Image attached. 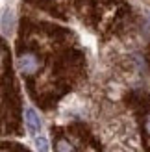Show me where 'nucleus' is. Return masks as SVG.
I'll use <instances>...</instances> for the list:
<instances>
[{"label": "nucleus", "mask_w": 150, "mask_h": 152, "mask_svg": "<svg viewBox=\"0 0 150 152\" xmlns=\"http://www.w3.org/2000/svg\"><path fill=\"white\" fill-rule=\"evenodd\" d=\"M19 69L22 74H33L39 71V58H37L35 54H32V52H26V54H22L19 58Z\"/></svg>", "instance_id": "nucleus-1"}, {"label": "nucleus", "mask_w": 150, "mask_h": 152, "mask_svg": "<svg viewBox=\"0 0 150 152\" xmlns=\"http://www.w3.org/2000/svg\"><path fill=\"white\" fill-rule=\"evenodd\" d=\"M24 121H26V126H28L30 134L37 135L41 132V119H39V115H37V111L33 108H28L24 111Z\"/></svg>", "instance_id": "nucleus-2"}, {"label": "nucleus", "mask_w": 150, "mask_h": 152, "mask_svg": "<svg viewBox=\"0 0 150 152\" xmlns=\"http://www.w3.org/2000/svg\"><path fill=\"white\" fill-rule=\"evenodd\" d=\"M35 148L37 152H48V141L44 135H35Z\"/></svg>", "instance_id": "nucleus-3"}, {"label": "nucleus", "mask_w": 150, "mask_h": 152, "mask_svg": "<svg viewBox=\"0 0 150 152\" xmlns=\"http://www.w3.org/2000/svg\"><path fill=\"white\" fill-rule=\"evenodd\" d=\"M56 150H58V152H76V150H74V147L71 145L69 141H65V139H59V141H58Z\"/></svg>", "instance_id": "nucleus-4"}, {"label": "nucleus", "mask_w": 150, "mask_h": 152, "mask_svg": "<svg viewBox=\"0 0 150 152\" xmlns=\"http://www.w3.org/2000/svg\"><path fill=\"white\" fill-rule=\"evenodd\" d=\"M11 13L9 11H6L4 13V19H2V32L4 34H7V32H9V30H11Z\"/></svg>", "instance_id": "nucleus-5"}, {"label": "nucleus", "mask_w": 150, "mask_h": 152, "mask_svg": "<svg viewBox=\"0 0 150 152\" xmlns=\"http://www.w3.org/2000/svg\"><path fill=\"white\" fill-rule=\"evenodd\" d=\"M146 132H148V134H150V117H148V119H146Z\"/></svg>", "instance_id": "nucleus-6"}]
</instances>
